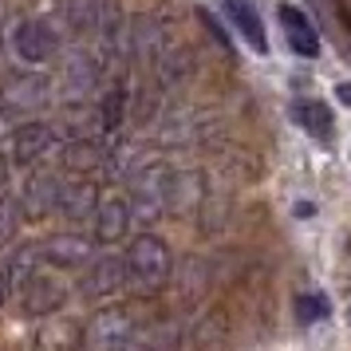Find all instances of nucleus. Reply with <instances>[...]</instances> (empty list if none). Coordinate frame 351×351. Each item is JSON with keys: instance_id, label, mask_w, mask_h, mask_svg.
<instances>
[{"instance_id": "a878e982", "label": "nucleus", "mask_w": 351, "mask_h": 351, "mask_svg": "<svg viewBox=\"0 0 351 351\" xmlns=\"http://www.w3.org/2000/svg\"><path fill=\"white\" fill-rule=\"evenodd\" d=\"M8 178H12V162L0 154V197H4V190H8Z\"/></svg>"}, {"instance_id": "bb28decb", "label": "nucleus", "mask_w": 351, "mask_h": 351, "mask_svg": "<svg viewBox=\"0 0 351 351\" xmlns=\"http://www.w3.org/2000/svg\"><path fill=\"white\" fill-rule=\"evenodd\" d=\"M8 123H12V114H8V111H4V107H0V143H4L8 134H16V130L8 127Z\"/></svg>"}, {"instance_id": "4468645a", "label": "nucleus", "mask_w": 351, "mask_h": 351, "mask_svg": "<svg viewBox=\"0 0 351 351\" xmlns=\"http://www.w3.org/2000/svg\"><path fill=\"white\" fill-rule=\"evenodd\" d=\"M288 114H292V123H296L304 134H312L316 143H332L335 138V119L319 99H296V103L288 107Z\"/></svg>"}, {"instance_id": "9b49d317", "label": "nucleus", "mask_w": 351, "mask_h": 351, "mask_svg": "<svg viewBox=\"0 0 351 351\" xmlns=\"http://www.w3.org/2000/svg\"><path fill=\"white\" fill-rule=\"evenodd\" d=\"M40 256L51 269H83L91 261V237L83 233H56L40 245Z\"/></svg>"}, {"instance_id": "9d476101", "label": "nucleus", "mask_w": 351, "mask_h": 351, "mask_svg": "<svg viewBox=\"0 0 351 351\" xmlns=\"http://www.w3.org/2000/svg\"><path fill=\"white\" fill-rule=\"evenodd\" d=\"M60 146V130L51 127V123H24V127L12 134V158H16V166H36V162L44 158V154H51Z\"/></svg>"}, {"instance_id": "393cba45", "label": "nucleus", "mask_w": 351, "mask_h": 351, "mask_svg": "<svg viewBox=\"0 0 351 351\" xmlns=\"http://www.w3.org/2000/svg\"><path fill=\"white\" fill-rule=\"evenodd\" d=\"M197 16H202V20L209 24V36H213V40H217V44L225 48V56H233V44H229V36H225V28L217 24V16H213L209 8H197Z\"/></svg>"}, {"instance_id": "b1692460", "label": "nucleus", "mask_w": 351, "mask_h": 351, "mask_svg": "<svg viewBox=\"0 0 351 351\" xmlns=\"http://www.w3.org/2000/svg\"><path fill=\"white\" fill-rule=\"evenodd\" d=\"M130 162H134V146L123 143V146H114L111 154H107V174L119 178V174H130Z\"/></svg>"}, {"instance_id": "ddd939ff", "label": "nucleus", "mask_w": 351, "mask_h": 351, "mask_svg": "<svg viewBox=\"0 0 351 351\" xmlns=\"http://www.w3.org/2000/svg\"><path fill=\"white\" fill-rule=\"evenodd\" d=\"M221 8H225V16H229V24L237 28L241 40H245L256 56H265V51H269V36H265L261 12H256L249 0H221Z\"/></svg>"}, {"instance_id": "39448f33", "label": "nucleus", "mask_w": 351, "mask_h": 351, "mask_svg": "<svg viewBox=\"0 0 351 351\" xmlns=\"http://www.w3.org/2000/svg\"><path fill=\"white\" fill-rule=\"evenodd\" d=\"M60 190H64V178L51 174V170H36L28 174L24 190H20V209H24V221H44L48 213H56L60 206Z\"/></svg>"}, {"instance_id": "1a4fd4ad", "label": "nucleus", "mask_w": 351, "mask_h": 351, "mask_svg": "<svg viewBox=\"0 0 351 351\" xmlns=\"http://www.w3.org/2000/svg\"><path fill=\"white\" fill-rule=\"evenodd\" d=\"M130 221H134V206L130 197H103L91 217V229H95V241L99 245H119V241L130 233Z\"/></svg>"}, {"instance_id": "c85d7f7f", "label": "nucleus", "mask_w": 351, "mask_h": 351, "mask_svg": "<svg viewBox=\"0 0 351 351\" xmlns=\"http://www.w3.org/2000/svg\"><path fill=\"white\" fill-rule=\"evenodd\" d=\"M8 300V272L0 269V304Z\"/></svg>"}, {"instance_id": "f257e3e1", "label": "nucleus", "mask_w": 351, "mask_h": 351, "mask_svg": "<svg viewBox=\"0 0 351 351\" xmlns=\"http://www.w3.org/2000/svg\"><path fill=\"white\" fill-rule=\"evenodd\" d=\"M127 272H130V280H134V288H143V292L162 288L170 280V272H174L170 245L158 233H138L127 249Z\"/></svg>"}, {"instance_id": "412c9836", "label": "nucleus", "mask_w": 351, "mask_h": 351, "mask_svg": "<svg viewBox=\"0 0 351 351\" xmlns=\"http://www.w3.org/2000/svg\"><path fill=\"white\" fill-rule=\"evenodd\" d=\"M99 80V67L83 56V51H75L71 60H67V87L75 91V95H83V91H91Z\"/></svg>"}, {"instance_id": "f3484780", "label": "nucleus", "mask_w": 351, "mask_h": 351, "mask_svg": "<svg viewBox=\"0 0 351 351\" xmlns=\"http://www.w3.org/2000/svg\"><path fill=\"white\" fill-rule=\"evenodd\" d=\"M83 343V328L75 324V319H51V324H44L40 332H36V348L32 351H75Z\"/></svg>"}, {"instance_id": "aec40b11", "label": "nucleus", "mask_w": 351, "mask_h": 351, "mask_svg": "<svg viewBox=\"0 0 351 351\" xmlns=\"http://www.w3.org/2000/svg\"><path fill=\"white\" fill-rule=\"evenodd\" d=\"M127 99H130V91L123 87V83H114L111 91L103 95V103H99V123H103V130H119V127H123Z\"/></svg>"}, {"instance_id": "6e6552de", "label": "nucleus", "mask_w": 351, "mask_h": 351, "mask_svg": "<svg viewBox=\"0 0 351 351\" xmlns=\"http://www.w3.org/2000/svg\"><path fill=\"white\" fill-rule=\"evenodd\" d=\"M127 280H130L127 256H103V261H95L91 269L83 272L80 296H87V300H103V296L123 292V285H127Z\"/></svg>"}, {"instance_id": "0eeeda50", "label": "nucleus", "mask_w": 351, "mask_h": 351, "mask_svg": "<svg viewBox=\"0 0 351 351\" xmlns=\"http://www.w3.org/2000/svg\"><path fill=\"white\" fill-rule=\"evenodd\" d=\"M67 300V288L51 272H36L28 285L20 288V312L24 316H56Z\"/></svg>"}, {"instance_id": "f8f14e48", "label": "nucleus", "mask_w": 351, "mask_h": 351, "mask_svg": "<svg viewBox=\"0 0 351 351\" xmlns=\"http://www.w3.org/2000/svg\"><path fill=\"white\" fill-rule=\"evenodd\" d=\"M276 16H280V24H285L288 48L296 51L300 60H316L319 56V36H316V28H312V20L304 16L296 4H280Z\"/></svg>"}, {"instance_id": "7ed1b4c3", "label": "nucleus", "mask_w": 351, "mask_h": 351, "mask_svg": "<svg viewBox=\"0 0 351 351\" xmlns=\"http://www.w3.org/2000/svg\"><path fill=\"white\" fill-rule=\"evenodd\" d=\"M0 99H4V111L12 114H36L44 111L51 103V80L48 75H40V71H16V75H8L4 80V91H0Z\"/></svg>"}, {"instance_id": "6ab92c4d", "label": "nucleus", "mask_w": 351, "mask_h": 351, "mask_svg": "<svg viewBox=\"0 0 351 351\" xmlns=\"http://www.w3.org/2000/svg\"><path fill=\"white\" fill-rule=\"evenodd\" d=\"M40 265H44V256H40V245H28V249H16V253H12V265L4 269L8 276H12L8 285L24 288V285H28V280L36 276V272H44Z\"/></svg>"}, {"instance_id": "dca6fc26", "label": "nucleus", "mask_w": 351, "mask_h": 351, "mask_svg": "<svg viewBox=\"0 0 351 351\" xmlns=\"http://www.w3.org/2000/svg\"><path fill=\"white\" fill-rule=\"evenodd\" d=\"M99 202H103V197H99V190L91 186V182H64L56 213H64L67 221H91Z\"/></svg>"}, {"instance_id": "cd10ccee", "label": "nucleus", "mask_w": 351, "mask_h": 351, "mask_svg": "<svg viewBox=\"0 0 351 351\" xmlns=\"http://www.w3.org/2000/svg\"><path fill=\"white\" fill-rule=\"evenodd\" d=\"M335 99H339L343 107H351V83H339V87H335Z\"/></svg>"}, {"instance_id": "423d86ee", "label": "nucleus", "mask_w": 351, "mask_h": 351, "mask_svg": "<svg viewBox=\"0 0 351 351\" xmlns=\"http://www.w3.org/2000/svg\"><path fill=\"white\" fill-rule=\"evenodd\" d=\"M166 186H170V166H146L134 174L130 186V206L143 217H158L166 213Z\"/></svg>"}, {"instance_id": "4be33fe9", "label": "nucleus", "mask_w": 351, "mask_h": 351, "mask_svg": "<svg viewBox=\"0 0 351 351\" xmlns=\"http://www.w3.org/2000/svg\"><path fill=\"white\" fill-rule=\"evenodd\" d=\"M20 225H24V209H20V202L16 197H0V249L16 241Z\"/></svg>"}, {"instance_id": "a211bd4d", "label": "nucleus", "mask_w": 351, "mask_h": 351, "mask_svg": "<svg viewBox=\"0 0 351 351\" xmlns=\"http://www.w3.org/2000/svg\"><path fill=\"white\" fill-rule=\"evenodd\" d=\"M64 170L67 174H87L91 166H99V162H107V154L99 150V143H91V138H75V143L64 146Z\"/></svg>"}, {"instance_id": "2eb2a0df", "label": "nucleus", "mask_w": 351, "mask_h": 351, "mask_svg": "<svg viewBox=\"0 0 351 351\" xmlns=\"http://www.w3.org/2000/svg\"><path fill=\"white\" fill-rule=\"evenodd\" d=\"M56 16L71 36H91L103 24V8L99 0H56Z\"/></svg>"}, {"instance_id": "20e7f679", "label": "nucleus", "mask_w": 351, "mask_h": 351, "mask_svg": "<svg viewBox=\"0 0 351 351\" xmlns=\"http://www.w3.org/2000/svg\"><path fill=\"white\" fill-rule=\"evenodd\" d=\"M12 51H16V60L24 64H48L56 60V51H60V32L51 28L48 20H20L16 28H12Z\"/></svg>"}, {"instance_id": "5701e85b", "label": "nucleus", "mask_w": 351, "mask_h": 351, "mask_svg": "<svg viewBox=\"0 0 351 351\" xmlns=\"http://www.w3.org/2000/svg\"><path fill=\"white\" fill-rule=\"evenodd\" d=\"M328 312H332V304H328L324 292H304L300 300H296V319H300L304 328H308V324H319V319H328Z\"/></svg>"}, {"instance_id": "f03ea898", "label": "nucleus", "mask_w": 351, "mask_h": 351, "mask_svg": "<svg viewBox=\"0 0 351 351\" xmlns=\"http://www.w3.org/2000/svg\"><path fill=\"white\" fill-rule=\"evenodd\" d=\"M134 335H138V324L127 308H103L83 324L80 351H130Z\"/></svg>"}]
</instances>
